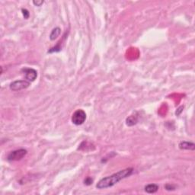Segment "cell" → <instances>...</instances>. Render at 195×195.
Returning a JSON list of instances; mask_svg holds the SVG:
<instances>
[{
    "mask_svg": "<svg viewBox=\"0 0 195 195\" xmlns=\"http://www.w3.org/2000/svg\"><path fill=\"white\" fill-rule=\"evenodd\" d=\"M30 82L28 80H17L10 84V89L12 91H20L30 86Z\"/></svg>",
    "mask_w": 195,
    "mask_h": 195,
    "instance_id": "obj_4",
    "label": "cell"
},
{
    "mask_svg": "<svg viewBox=\"0 0 195 195\" xmlns=\"http://www.w3.org/2000/svg\"><path fill=\"white\" fill-rule=\"evenodd\" d=\"M85 120H86V114L82 109L76 110L72 116V122L77 126L84 124Z\"/></svg>",
    "mask_w": 195,
    "mask_h": 195,
    "instance_id": "obj_2",
    "label": "cell"
},
{
    "mask_svg": "<svg viewBox=\"0 0 195 195\" xmlns=\"http://www.w3.org/2000/svg\"><path fill=\"white\" fill-rule=\"evenodd\" d=\"M60 33H61V29L60 28H55L53 29V31H51V34H50V39L51 41H54V40L57 39L58 38L59 36H60Z\"/></svg>",
    "mask_w": 195,
    "mask_h": 195,
    "instance_id": "obj_8",
    "label": "cell"
},
{
    "mask_svg": "<svg viewBox=\"0 0 195 195\" xmlns=\"http://www.w3.org/2000/svg\"><path fill=\"white\" fill-rule=\"evenodd\" d=\"M33 3L36 6H41V5L44 4V1H33Z\"/></svg>",
    "mask_w": 195,
    "mask_h": 195,
    "instance_id": "obj_12",
    "label": "cell"
},
{
    "mask_svg": "<svg viewBox=\"0 0 195 195\" xmlns=\"http://www.w3.org/2000/svg\"><path fill=\"white\" fill-rule=\"evenodd\" d=\"M21 11H22L24 18H25V19H28V18H29V15H30L29 11H28L27 9H25V8H22V9H21Z\"/></svg>",
    "mask_w": 195,
    "mask_h": 195,
    "instance_id": "obj_10",
    "label": "cell"
},
{
    "mask_svg": "<svg viewBox=\"0 0 195 195\" xmlns=\"http://www.w3.org/2000/svg\"><path fill=\"white\" fill-rule=\"evenodd\" d=\"M133 172V168H127V169H124V170L119 171L118 172L114 173L111 175L107 176V177L103 178L102 179H101L98 182V184H96V187L98 189H105L113 187L121 180L131 175Z\"/></svg>",
    "mask_w": 195,
    "mask_h": 195,
    "instance_id": "obj_1",
    "label": "cell"
},
{
    "mask_svg": "<svg viewBox=\"0 0 195 195\" xmlns=\"http://www.w3.org/2000/svg\"><path fill=\"white\" fill-rule=\"evenodd\" d=\"M137 123V116L131 115L129 117H127V120H126V124H127V126L129 127H131V126L135 125Z\"/></svg>",
    "mask_w": 195,
    "mask_h": 195,
    "instance_id": "obj_9",
    "label": "cell"
},
{
    "mask_svg": "<svg viewBox=\"0 0 195 195\" xmlns=\"http://www.w3.org/2000/svg\"><path fill=\"white\" fill-rule=\"evenodd\" d=\"M166 189L168 190H175V187H173L172 185H171V184H166Z\"/></svg>",
    "mask_w": 195,
    "mask_h": 195,
    "instance_id": "obj_13",
    "label": "cell"
},
{
    "mask_svg": "<svg viewBox=\"0 0 195 195\" xmlns=\"http://www.w3.org/2000/svg\"><path fill=\"white\" fill-rule=\"evenodd\" d=\"M21 72L24 73V77L28 82H34L38 77V72L32 68H23Z\"/></svg>",
    "mask_w": 195,
    "mask_h": 195,
    "instance_id": "obj_5",
    "label": "cell"
},
{
    "mask_svg": "<svg viewBox=\"0 0 195 195\" xmlns=\"http://www.w3.org/2000/svg\"><path fill=\"white\" fill-rule=\"evenodd\" d=\"M28 152L24 149H20V150H14V151L11 152L7 156V159L10 162L12 161H19V160L22 159L24 156H26Z\"/></svg>",
    "mask_w": 195,
    "mask_h": 195,
    "instance_id": "obj_3",
    "label": "cell"
},
{
    "mask_svg": "<svg viewBox=\"0 0 195 195\" xmlns=\"http://www.w3.org/2000/svg\"><path fill=\"white\" fill-rule=\"evenodd\" d=\"M92 182H93V180L91 177H87L84 181L85 184H86V185H90V184H92Z\"/></svg>",
    "mask_w": 195,
    "mask_h": 195,
    "instance_id": "obj_11",
    "label": "cell"
},
{
    "mask_svg": "<svg viewBox=\"0 0 195 195\" xmlns=\"http://www.w3.org/2000/svg\"><path fill=\"white\" fill-rule=\"evenodd\" d=\"M179 148L181 150H195V144L191 143V142L187 141H183L181 142L178 145Z\"/></svg>",
    "mask_w": 195,
    "mask_h": 195,
    "instance_id": "obj_6",
    "label": "cell"
},
{
    "mask_svg": "<svg viewBox=\"0 0 195 195\" xmlns=\"http://www.w3.org/2000/svg\"><path fill=\"white\" fill-rule=\"evenodd\" d=\"M159 187L156 184H150L145 187V191L148 193H154L158 191Z\"/></svg>",
    "mask_w": 195,
    "mask_h": 195,
    "instance_id": "obj_7",
    "label": "cell"
}]
</instances>
